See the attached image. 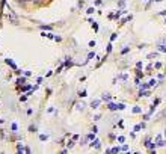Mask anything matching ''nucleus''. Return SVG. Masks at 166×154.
Segmentation results:
<instances>
[{
  "label": "nucleus",
  "instance_id": "1",
  "mask_svg": "<svg viewBox=\"0 0 166 154\" xmlns=\"http://www.w3.org/2000/svg\"><path fill=\"white\" fill-rule=\"evenodd\" d=\"M157 145H158V146H164V145H166V140H163L160 134L157 136Z\"/></svg>",
  "mask_w": 166,
  "mask_h": 154
},
{
  "label": "nucleus",
  "instance_id": "2",
  "mask_svg": "<svg viewBox=\"0 0 166 154\" xmlns=\"http://www.w3.org/2000/svg\"><path fill=\"white\" fill-rule=\"evenodd\" d=\"M17 149H18L20 152H30V149H29V148H23V145H21V143L18 145V148H17Z\"/></svg>",
  "mask_w": 166,
  "mask_h": 154
},
{
  "label": "nucleus",
  "instance_id": "3",
  "mask_svg": "<svg viewBox=\"0 0 166 154\" xmlns=\"http://www.w3.org/2000/svg\"><path fill=\"white\" fill-rule=\"evenodd\" d=\"M9 20H11L14 24H18V20H17V17H15V15H11V17H9Z\"/></svg>",
  "mask_w": 166,
  "mask_h": 154
},
{
  "label": "nucleus",
  "instance_id": "4",
  "mask_svg": "<svg viewBox=\"0 0 166 154\" xmlns=\"http://www.w3.org/2000/svg\"><path fill=\"white\" fill-rule=\"evenodd\" d=\"M98 104H100V100H95L91 106H92V109H97V107H98Z\"/></svg>",
  "mask_w": 166,
  "mask_h": 154
},
{
  "label": "nucleus",
  "instance_id": "5",
  "mask_svg": "<svg viewBox=\"0 0 166 154\" xmlns=\"http://www.w3.org/2000/svg\"><path fill=\"white\" fill-rule=\"evenodd\" d=\"M77 109H79V110H83V109H85V103H82V101L77 103Z\"/></svg>",
  "mask_w": 166,
  "mask_h": 154
},
{
  "label": "nucleus",
  "instance_id": "6",
  "mask_svg": "<svg viewBox=\"0 0 166 154\" xmlns=\"http://www.w3.org/2000/svg\"><path fill=\"white\" fill-rule=\"evenodd\" d=\"M109 109H110V110H116V109H118V104H113V103H110V104H109Z\"/></svg>",
  "mask_w": 166,
  "mask_h": 154
},
{
  "label": "nucleus",
  "instance_id": "7",
  "mask_svg": "<svg viewBox=\"0 0 166 154\" xmlns=\"http://www.w3.org/2000/svg\"><path fill=\"white\" fill-rule=\"evenodd\" d=\"M5 62H6V64H8V65H11V67H12V68H15V64H14V62H12V61H11V59H6V61H5Z\"/></svg>",
  "mask_w": 166,
  "mask_h": 154
},
{
  "label": "nucleus",
  "instance_id": "8",
  "mask_svg": "<svg viewBox=\"0 0 166 154\" xmlns=\"http://www.w3.org/2000/svg\"><path fill=\"white\" fill-rule=\"evenodd\" d=\"M94 146H95V148H100V140H95V142H94Z\"/></svg>",
  "mask_w": 166,
  "mask_h": 154
},
{
  "label": "nucleus",
  "instance_id": "9",
  "mask_svg": "<svg viewBox=\"0 0 166 154\" xmlns=\"http://www.w3.org/2000/svg\"><path fill=\"white\" fill-rule=\"evenodd\" d=\"M158 50H160V52H166V47H164V46H158Z\"/></svg>",
  "mask_w": 166,
  "mask_h": 154
},
{
  "label": "nucleus",
  "instance_id": "10",
  "mask_svg": "<svg viewBox=\"0 0 166 154\" xmlns=\"http://www.w3.org/2000/svg\"><path fill=\"white\" fill-rule=\"evenodd\" d=\"M133 112H134V113H139V112H140V109H139V107H134V109H133Z\"/></svg>",
  "mask_w": 166,
  "mask_h": 154
},
{
  "label": "nucleus",
  "instance_id": "11",
  "mask_svg": "<svg viewBox=\"0 0 166 154\" xmlns=\"http://www.w3.org/2000/svg\"><path fill=\"white\" fill-rule=\"evenodd\" d=\"M118 151H119V148H112L110 149V152H118Z\"/></svg>",
  "mask_w": 166,
  "mask_h": 154
},
{
  "label": "nucleus",
  "instance_id": "12",
  "mask_svg": "<svg viewBox=\"0 0 166 154\" xmlns=\"http://www.w3.org/2000/svg\"><path fill=\"white\" fill-rule=\"evenodd\" d=\"M155 56H157V53H152V55H149L148 58H149V59H152V58H155Z\"/></svg>",
  "mask_w": 166,
  "mask_h": 154
},
{
  "label": "nucleus",
  "instance_id": "13",
  "mask_svg": "<svg viewBox=\"0 0 166 154\" xmlns=\"http://www.w3.org/2000/svg\"><path fill=\"white\" fill-rule=\"evenodd\" d=\"M109 98H110V97H109V95H107V94H106V95H103V100H106V101H107V100H109Z\"/></svg>",
  "mask_w": 166,
  "mask_h": 154
},
{
  "label": "nucleus",
  "instance_id": "14",
  "mask_svg": "<svg viewBox=\"0 0 166 154\" xmlns=\"http://www.w3.org/2000/svg\"><path fill=\"white\" fill-rule=\"evenodd\" d=\"M119 6H124V0H119V3H118Z\"/></svg>",
  "mask_w": 166,
  "mask_h": 154
},
{
  "label": "nucleus",
  "instance_id": "15",
  "mask_svg": "<svg viewBox=\"0 0 166 154\" xmlns=\"http://www.w3.org/2000/svg\"><path fill=\"white\" fill-rule=\"evenodd\" d=\"M23 2H29V0H23Z\"/></svg>",
  "mask_w": 166,
  "mask_h": 154
}]
</instances>
